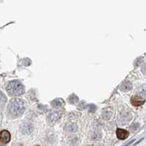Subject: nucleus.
Wrapping results in <instances>:
<instances>
[{"label": "nucleus", "instance_id": "f257e3e1", "mask_svg": "<svg viewBox=\"0 0 146 146\" xmlns=\"http://www.w3.org/2000/svg\"><path fill=\"white\" fill-rule=\"evenodd\" d=\"M25 110V104L20 99H14L11 100L8 105V112L11 116L20 117Z\"/></svg>", "mask_w": 146, "mask_h": 146}, {"label": "nucleus", "instance_id": "f03ea898", "mask_svg": "<svg viewBox=\"0 0 146 146\" xmlns=\"http://www.w3.org/2000/svg\"><path fill=\"white\" fill-rule=\"evenodd\" d=\"M6 89L9 94L13 96H21L25 91L23 85L18 80H13L9 82L6 86Z\"/></svg>", "mask_w": 146, "mask_h": 146}, {"label": "nucleus", "instance_id": "7ed1b4c3", "mask_svg": "<svg viewBox=\"0 0 146 146\" xmlns=\"http://www.w3.org/2000/svg\"><path fill=\"white\" fill-rule=\"evenodd\" d=\"M11 135L7 130H3L0 131V142L4 144H7L10 141Z\"/></svg>", "mask_w": 146, "mask_h": 146}, {"label": "nucleus", "instance_id": "20e7f679", "mask_svg": "<svg viewBox=\"0 0 146 146\" xmlns=\"http://www.w3.org/2000/svg\"><path fill=\"white\" fill-rule=\"evenodd\" d=\"M129 131H126V129H121V128H118L116 130V135L117 137L119 139H126V138L129 137Z\"/></svg>", "mask_w": 146, "mask_h": 146}, {"label": "nucleus", "instance_id": "39448f33", "mask_svg": "<svg viewBox=\"0 0 146 146\" xmlns=\"http://www.w3.org/2000/svg\"><path fill=\"white\" fill-rule=\"evenodd\" d=\"M145 100L142 99L141 97H139V96H132L131 99V103L132 104V105L135 107H139L143 105V104L145 103Z\"/></svg>", "mask_w": 146, "mask_h": 146}, {"label": "nucleus", "instance_id": "423d86ee", "mask_svg": "<svg viewBox=\"0 0 146 146\" xmlns=\"http://www.w3.org/2000/svg\"><path fill=\"white\" fill-rule=\"evenodd\" d=\"M132 87V85L130 82H126V83H123L122 85V86H121V90L123 91H129L130 90Z\"/></svg>", "mask_w": 146, "mask_h": 146}, {"label": "nucleus", "instance_id": "0eeeda50", "mask_svg": "<svg viewBox=\"0 0 146 146\" xmlns=\"http://www.w3.org/2000/svg\"><path fill=\"white\" fill-rule=\"evenodd\" d=\"M6 96L4 95V94L2 93V92H1L0 91V105H4L5 103V102H6Z\"/></svg>", "mask_w": 146, "mask_h": 146}]
</instances>
